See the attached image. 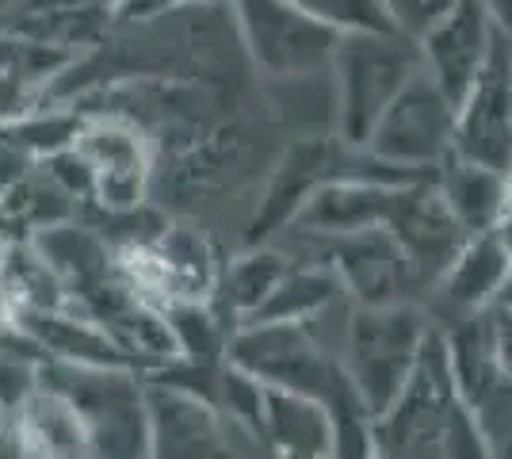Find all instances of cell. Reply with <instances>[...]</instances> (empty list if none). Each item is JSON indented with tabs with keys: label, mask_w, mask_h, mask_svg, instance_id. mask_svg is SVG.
<instances>
[{
	"label": "cell",
	"mask_w": 512,
	"mask_h": 459,
	"mask_svg": "<svg viewBox=\"0 0 512 459\" xmlns=\"http://www.w3.org/2000/svg\"><path fill=\"white\" fill-rule=\"evenodd\" d=\"M150 459H237L234 433L211 398L146 379Z\"/></svg>",
	"instance_id": "cell-14"
},
{
	"label": "cell",
	"mask_w": 512,
	"mask_h": 459,
	"mask_svg": "<svg viewBox=\"0 0 512 459\" xmlns=\"http://www.w3.org/2000/svg\"><path fill=\"white\" fill-rule=\"evenodd\" d=\"M295 4L306 8L310 16H318L321 23L337 27L341 35H352V31H394V23H390L379 0H295Z\"/></svg>",
	"instance_id": "cell-24"
},
{
	"label": "cell",
	"mask_w": 512,
	"mask_h": 459,
	"mask_svg": "<svg viewBox=\"0 0 512 459\" xmlns=\"http://www.w3.org/2000/svg\"><path fill=\"white\" fill-rule=\"evenodd\" d=\"M486 318H490L497 364H501L505 379L512 383V310H505V306H490V310H486Z\"/></svg>",
	"instance_id": "cell-28"
},
{
	"label": "cell",
	"mask_w": 512,
	"mask_h": 459,
	"mask_svg": "<svg viewBox=\"0 0 512 459\" xmlns=\"http://www.w3.org/2000/svg\"><path fill=\"white\" fill-rule=\"evenodd\" d=\"M35 459H88V433L73 402L50 387H35L12 414Z\"/></svg>",
	"instance_id": "cell-19"
},
{
	"label": "cell",
	"mask_w": 512,
	"mask_h": 459,
	"mask_svg": "<svg viewBox=\"0 0 512 459\" xmlns=\"http://www.w3.org/2000/svg\"><path fill=\"white\" fill-rule=\"evenodd\" d=\"M436 326L440 322L413 303L348 310L341 364L371 417H383L402 398Z\"/></svg>",
	"instance_id": "cell-2"
},
{
	"label": "cell",
	"mask_w": 512,
	"mask_h": 459,
	"mask_svg": "<svg viewBox=\"0 0 512 459\" xmlns=\"http://www.w3.org/2000/svg\"><path fill=\"white\" fill-rule=\"evenodd\" d=\"M444 337H448L455 391H459V398L467 402L470 410H482L501 387H509V379H505L501 364H497V352H493V333L486 310L470 314V318H459V326H448Z\"/></svg>",
	"instance_id": "cell-20"
},
{
	"label": "cell",
	"mask_w": 512,
	"mask_h": 459,
	"mask_svg": "<svg viewBox=\"0 0 512 459\" xmlns=\"http://www.w3.org/2000/svg\"><path fill=\"white\" fill-rule=\"evenodd\" d=\"M318 261L337 272L352 306H402L409 303V291L421 287L406 249L386 226L348 238H321Z\"/></svg>",
	"instance_id": "cell-11"
},
{
	"label": "cell",
	"mask_w": 512,
	"mask_h": 459,
	"mask_svg": "<svg viewBox=\"0 0 512 459\" xmlns=\"http://www.w3.org/2000/svg\"><path fill=\"white\" fill-rule=\"evenodd\" d=\"M512 276V253L505 249V241L493 234H478L463 245V253L455 257L444 280H440V295L448 299L455 310H463V318L490 310Z\"/></svg>",
	"instance_id": "cell-18"
},
{
	"label": "cell",
	"mask_w": 512,
	"mask_h": 459,
	"mask_svg": "<svg viewBox=\"0 0 512 459\" xmlns=\"http://www.w3.org/2000/svg\"><path fill=\"white\" fill-rule=\"evenodd\" d=\"M214 406L222 410V417L237 425L241 433L256 444H264V414H268V387L256 379V375L241 372L237 364L222 368L218 379V394H214ZM268 448V444H264Z\"/></svg>",
	"instance_id": "cell-23"
},
{
	"label": "cell",
	"mask_w": 512,
	"mask_h": 459,
	"mask_svg": "<svg viewBox=\"0 0 512 459\" xmlns=\"http://www.w3.org/2000/svg\"><path fill=\"white\" fill-rule=\"evenodd\" d=\"M39 383L73 402L88 433V459H150L146 375L46 360Z\"/></svg>",
	"instance_id": "cell-3"
},
{
	"label": "cell",
	"mask_w": 512,
	"mask_h": 459,
	"mask_svg": "<svg viewBox=\"0 0 512 459\" xmlns=\"http://www.w3.org/2000/svg\"><path fill=\"white\" fill-rule=\"evenodd\" d=\"M230 364L256 375L272 391L302 394L321 406H329L352 383L341 364V352L329 349L310 326H241L230 341Z\"/></svg>",
	"instance_id": "cell-4"
},
{
	"label": "cell",
	"mask_w": 512,
	"mask_h": 459,
	"mask_svg": "<svg viewBox=\"0 0 512 459\" xmlns=\"http://www.w3.org/2000/svg\"><path fill=\"white\" fill-rule=\"evenodd\" d=\"M291 268H295V261L287 253L272 249V245L241 249L234 261H226V268H222V280H218L211 306L218 310V318L237 333L268 306V299L276 295V287L283 284V276Z\"/></svg>",
	"instance_id": "cell-17"
},
{
	"label": "cell",
	"mask_w": 512,
	"mask_h": 459,
	"mask_svg": "<svg viewBox=\"0 0 512 459\" xmlns=\"http://www.w3.org/2000/svg\"><path fill=\"white\" fill-rule=\"evenodd\" d=\"M4 421H8V414H4V410H0V425H4Z\"/></svg>",
	"instance_id": "cell-31"
},
{
	"label": "cell",
	"mask_w": 512,
	"mask_h": 459,
	"mask_svg": "<svg viewBox=\"0 0 512 459\" xmlns=\"http://www.w3.org/2000/svg\"><path fill=\"white\" fill-rule=\"evenodd\" d=\"M348 303L337 272L325 261H306L295 264L283 284L276 287V295L268 299V306L256 314L249 326L256 322H283V326H314L318 318H325L329 310Z\"/></svg>",
	"instance_id": "cell-22"
},
{
	"label": "cell",
	"mask_w": 512,
	"mask_h": 459,
	"mask_svg": "<svg viewBox=\"0 0 512 459\" xmlns=\"http://www.w3.org/2000/svg\"><path fill=\"white\" fill-rule=\"evenodd\" d=\"M409 180H390V176H337L321 184L318 196L306 203V211L291 230L310 234V238H348L360 230L386 226L390 207L398 188Z\"/></svg>",
	"instance_id": "cell-15"
},
{
	"label": "cell",
	"mask_w": 512,
	"mask_h": 459,
	"mask_svg": "<svg viewBox=\"0 0 512 459\" xmlns=\"http://www.w3.org/2000/svg\"><path fill=\"white\" fill-rule=\"evenodd\" d=\"M444 459H493L490 437L463 398L451 410L448 433H444Z\"/></svg>",
	"instance_id": "cell-25"
},
{
	"label": "cell",
	"mask_w": 512,
	"mask_h": 459,
	"mask_svg": "<svg viewBox=\"0 0 512 459\" xmlns=\"http://www.w3.org/2000/svg\"><path fill=\"white\" fill-rule=\"evenodd\" d=\"M276 459H314V456H276Z\"/></svg>",
	"instance_id": "cell-30"
},
{
	"label": "cell",
	"mask_w": 512,
	"mask_h": 459,
	"mask_svg": "<svg viewBox=\"0 0 512 459\" xmlns=\"http://www.w3.org/2000/svg\"><path fill=\"white\" fill-rule=\"evenodd\" d=\"M77 153L96 180V199L88 207L107 215H127L146 207L153 188V138L123 115H85Z\"/></svg>",
	"instance_id": "cell-9"
},
{
	"label": "cell",
	"mask_w": 512,
	"mask_h": 459,
	"mask_svg": "<svg viewBox=\"0 0 512 459\" xmlns=\"http://www.w3.org/2000/svg\"><path fill=\"white\" fill-rule=\"evenodd\" d=\"M249 66L272 81H302L333 66L341 31L295 0H230Z\"/></svg>",
	"instance_id": "cell-5"
},
{
	"label": "cell",
	"mask_w": 512,
	"mask_h": 459,
	"mask_svg": "<svg viewBox=\"0 0 512 459\" xmlns=\"http://www.w3.org/2000/svg\"><path fill=\"white\" fill-rule=\"evenodd\" d=\"M192 0H119L111 8V23L115 27H150V23L165 20L172 12L188 8Z\"/></svg>",
	"instance_id": "cell-27"
},
{
	"label": "cell",
	"mask_w": 512,
	"mask_h": 459,
	"mask_svg": "<svg viewBox=\"0 0 512 459\" xmlns=\"http://www.w3.org/2000/svg\"><path fill=\"white\" fill-rule=\"evenodd\" d=\"M264 444L276 456H333V421L329 410L302 398V394L272 391L268 387V414H264Z\"/></svg>",
	"instance_id": "cell-21"
},
{
	"label": "cell",
	"mask_w": 512,
	"mask_h": 459,
	"mask_svg": "<svg viewBox=\"0 0 512 459\" xmlns=\"http://www.w3.org/2000/svg\"><path fill=\"white\" fill-rule=\"evenodd\" d=\"M0 459H35V456H31V448H27V440H23V433L16 429V421H12V417L0 425Z\"/></svg>",
	"instance_id": "cell-29"
},
{
	"label": "cell",
	"mask_w": 512,
	"mask_h": 459,
	"mask_svg": "<svg viewBox=\"0 0 512 459\" xmlns=\"http://www.w3.org/2000/svg\"><path fill=\"white\" fill-rule=\"evenodd\" d=\"M386 230L406 249L409 264L417 272V284H440L455 257L463 253L470 234L451 215L448 199L440 196L436 176L409 180L398 188Z\"/></svg>",
	"instance_id": "cell-12"
},
{
	"label": "cell",
	"mask_w": 512,
	"mask_h": 459,
	"mask_svg": "<svg viewBox=\"0 0 512 459\" xmlns=\"http://www.w3.org/2000/svg\"><path fill=\"white\" fill-rule=\"evenodd\" d=\"M455 153L512 176V31L501 27L482 77L455 108Z\"/></svg>",
	"instance_id": "cell-10"
},
{
	"label": "cell",
	"mask_w": 512,
	"mask_h": 459,
	"mask_svg": "<svg viewBox=\"0 0 512 459\" xmlns=\"http://www.w3.org/2000/svg\"><path fill=\"white\" fill-rule=\"evenodd\" d=\"M363 153L398 173L436 176L455 153V104L428 73H421L383 115Z\"/></svg>",
	"instance_id": "cell-8"
},
{
	"label": "cell",
	"mask_w": 512,
	"mask_h": 459,
	"mask_svg": "<svg viewBox=\"0 0 512 459\" xmlns=\"http://www.w3.org/2000/svg\"><path fill=\"white\" fill-rule=\"evenodd\" d=\"M436 188L448 199L451 215L470 238L478 234H493L501 219L512 211V176L474 165L467 157L451 153L448 161L436 169Z\"/></svg>",
	"instance_id": "cell-16"
},
{
	"label": "cell",
	"mask_w": 512,
	"mask_h": 459,
	"mask_svg": "<svg viewBox=\"0 0 512 459\" xmlns=\"http://www.w3.org/2000/svg\"><path fill=\"white\" fill-rule=\"evenodd\" d=\"M501 27L505 23L497 20L490 0H459L448 16L417 43L421 58H425V73L444 88V96L455 108L467 100L474 81L482 77Z\"/></svg>",
	"instance_id": "cell-13"
},
{
	"label": "cell",
	"mask_w": 512,
	"mask_h": 459,
	"mask_svg": "<svg viewBox=\"0 0 512 459\" xmlns=\"http://www.w3.org/2000/svg\"><path fill=\"white\" fill-rule=\"evenodd\" d=\"M379 4H383V12L390 16V23H394L398 35H406V39H413V43H421L428 31L444 20L459 0H379Z\"/></svg>",
	"instance_id": "cell-26"
},
{
	"label": "cell",
	"mask_w": 512,
	"mask_h": 459,
	"mask_svg": "<svg viewBox=\"0 0 512 459\" xmlns=\"http://www.w3.org/2000/svg\"><path fill=\"white\" fill-rule=\"evenodd\" d=\"M455 402L459 391L451 379L448 337L444 326H436L402 398L375 417L379 459H444V433Z\"/></svg>",
	"instance_id": "cell-6"
},
{
	"label": "cell",
	"mask_w": 512,
	"mask_h": 459,
	"mask_svg": "<svg viewBox=\"0 0 512 459\" xmlns=\"http://www.w3.org/2000/svg\"><path fill=\"white\" fill-rule=\"evenodd\" d=\"M333 127L344 150L363 153L383 115L421 73V46L398 31H352L333 54Z\"/></svg>",
	"instance_id": "cell-1"
},
{
	"label": "cell",
	"mask_w": 512,
	"mask_h": 459,
	"mask_svg": "<svg viewBox=\"0 0 512 459\" xmlns=\"http://www.w3.org/2000/svg\"><path fill=\"white\" fill-rule=\"evenodd\" d=\"M341 142L337 134L333 138H321V134H306L287 142L283 153L272 165V176L264 184V196L256 203L249 230H245V249L256 245H268L279 230H291L299 215L306 211V203L318 196L321 184L337 180V176H390V180H425V176H409L398 173L390 165L379 169H341Z\"/></svg>",
	"instance_id": "cell-7"
}]
</instances>
